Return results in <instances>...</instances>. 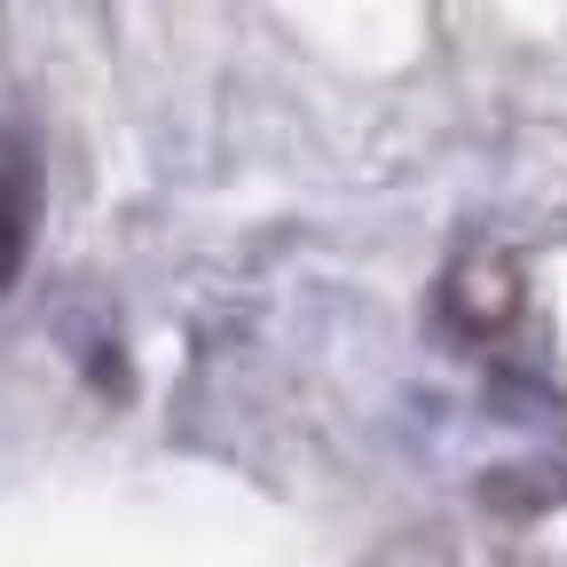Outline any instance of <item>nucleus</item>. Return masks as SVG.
I'll return each mask as SVG.
<instances>
[{
	"mask_svg": "<svg viewBox=\"0 0 567 567\" xmlns=\"http://www.w3.org/2000/svg\"><path fill=\"white\" fill-rule=\"evenodd\" d=\"M32 221H40V174H32V158H0V292L24 276Z\"/></svg>",
	"mask_w": 567,
	"mask_h": 567,
	"instance_id": "f257e3e1",
	"label": "nucleus"
}]
</instances>
